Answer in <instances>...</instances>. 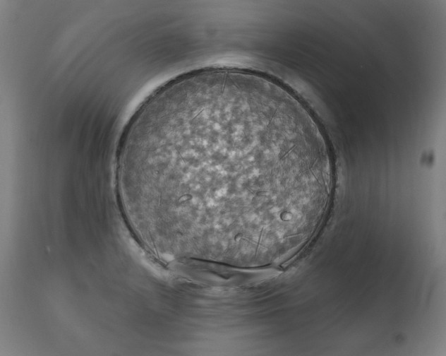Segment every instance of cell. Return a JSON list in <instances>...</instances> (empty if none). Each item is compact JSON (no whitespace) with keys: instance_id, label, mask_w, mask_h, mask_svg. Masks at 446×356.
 I'll return each instance as SVG.
<instances>
[{"instance_id":"obj_1","label":"cell","mask_w":446,"mask_h":356,"mask_svg":"<svg viewBox=\"0 0 446 356\" xmlns=\"http://www.w3.org/2000/svg\"><path fill=\"white\" fill-rule=\"evenodd\" d=\"M116 171L124 215L152 251L236 264L292 242L332 180L304 106L270 78L222 69L150 96L123 136Z\"/></svg>"}]
</instances>
